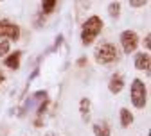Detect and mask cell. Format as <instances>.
Returning a JSON list of instances; mask_svg holds the SVG:
<instances>
[{
    "instance_id": "cell-20",
    "label": "cell",
    "mask_w": 151,
    "mask_h": 136,
    "mask_svg": "<svg viewBox=\"0 0 151 136\" xmlns=\"http://www.w3.org/2000/svg\"><path fill=\"white\" fill-rule=\"evenodd\" d=\"M36 75H38V68H34V72L31 73V77H29V83H31V81L34 79V77H36Z\"/></svg>"
},
{
    "instance_id": "cell-14",
    "label": "cell",
    "mask_w": 151,
    "mask_h": 136,
    "mask_svg": "<svg viewBox=\"0 0 151 136\" xmlns=\"http://www.w3.org/2000/svg\"><path fill=\"white\" fill-rule=\"evenodd\" d=\"M9 48H11L9 41H0V57H6L9 54Z\"/></svg>"
},
{
    "instance_id": "cell-23",
    "label": "cell",
    "mask_w": 151,
    "mask_h": 136,
    "mask_svg": "<svg viewBox=\"0 0 151 136\" xmlns=\"http://www.w3.org/2000/svg\"><path fill=\"white\" fill-rule=\"evenodd\" d=\"M0 2H2V0H0Z\"/></svg>"
},
{
    "instance_id": "cell-7",
    "label": "cell",
    "mask_w": 151,
    "mask_h": 136,
    "mask_svg": "<svg viewBox=\"0 0 151 136\" xmlns=\"http://www.w3.org/2000/svg\"><path fill=\"white\" fill-rule=\"evenodd\" d=\"M149 66H151V56H149V52L135 54V68H137V70H146V72H149Z\"/></svg>"
},
{
    "instance_id": "cell-19",
    "label": "cell",
    "mask_w": 151,
    "mask_h": 136,
    "mask_svg": "<svg viewBox=\"0 0 151 136\" xmlns=\"http://www.w3.org/2000/svg\"><path fill=\"white\" fill-rule=\"evenodd\" d=\"M78 65H79V66H85V65H86V57H81V59H78Z\"/></svg>"
},
{
    "instance_id": "cell-9",
    "label": "cell",
    "mask_w": 151,
    "mask_h": 136,
    "mask_svg": "<svg viewBox=\"0 0 151 136\" xmlns=\"http://www.w3.org/2000/svg\"><path fill=\"white\" fill-rule=\"evenodd\" d=\"M92 131H93V134L96 136H111V129H110V125H108V122H96L93 124V127H92Z\"/></svg>"
},
{
    "instance_id": "cell-2",
    "label": "cell",
    "mask_w": 151,
    "mask_h": 136,
    "mask_svg": "<svg viewBox=\"0 0 151 136\" xmlns=\"http://www.w3.org/2000/svg\"><path fill=\"white\" fill-rule=\"evenodd\" d=\"M93 57L99 65H110L119 59V50L113 43H101L93 52Z\"/></svg>"
},
{
    "instance_id": "cell-13",
    "label": "cell",
    "mask_w": 151,
    "mask_h": 136,
    "mask_svg": "<svg viewBox=\"0 0 151 136\" xmlns=\"http://www.w3.org/2000/svg\"><path fill=\"white\" fill-rule=\"evenodd\" d=\"M108 14L111 16V18H119L121 16V2H111L110 6H108Z\"/></svg>"
},
{
    "instance_id": "cell-16",
    "label": "cell",
    "mask_w": 151,
    "mask_h": 136,
    "mask_svg": "<svg viewBox=\"0 0 151 136\" xmlns=\"http://www.w3.org/2000/svg\"><path fill=\"white\" fill-rule=\"evenodd\" d=\"M128 4L131 7H144L147 4V0H128Z\"/></svg>"
},
{
    "instance_id": "cell-22",
    "label": "cell",
    "mask_w": 151,
    "mask_h": 136,
    "mask_svg": "<svg viewBox=\"0 0 151 136\" xmlns=\"http://www.w3.org/2000/svg\"><path fill=\"white\" fill-rule=\"evenodd\" d=\"M45 136H56V134H54V132H47Z\"/></svg>"
},
{
    "instance_id": "cell-18",
    "label": "cell",
    "mask_w": 151,
    "mask_h": 136,
    "mask_svg": "<svg viewBox=\"0 0 151 136\" xmlns=\"http://www.w3.org/2000/svg\"><path fill=\"white\" fill-rule=\"evenodd\" d=\"M34 127H42V116H38L34 120Z\"/></svg>"
},
{
    "instance_id": "cell-10",
    "label": "cell",
    "mask_w": 151,
    "mask_h": 136,
    "mask_svg": "<svg viewBox=\"0 0 151 136\" xmlns=\"http://www.w3.org/2000/svg\"><path fill=\"white\" fill-rule=\"evenodd\" d=\"M90 109H92V102H90V99H81L79 100V115H81V118H83V122H88V118H90Z\"/></svg>"
},
{
    "instance_id": "cell-12",
    "label": "cell",
    "mask_w": 151,
    "mask_h": 136,
    "mask_svg": "<svg viewBox=\"0 0 151 136\" xmlns=\"http://www.w3.org/2000/svg\"><path fill=\"white\" fill-rule=\"evenodd\" d=\"M56 4H58V0H42V13L50 14L56 9Z\"/></svg>"
},
{
    "instance_id": "cell-15",
    "label": "cell",
    "mask_w": 151,
    "mask_h": 136,
    "mask_svg": "<svg viewBox=\"0 0 151 136\" xmlns=\"http://www.w3.org/2000/svg\"><path fill=\"white\" fill-rule=\"evenodd\" d=\"M47 108H49V99H43L42 102H40V106H38V116H43L45 115V111H47Z\"/></svg>"
},
{
    "instance_id": "cell-1",
    "label": "cell",
    "mask_w": 151,
    "mask_h": 136,
    "mask_svg": "<svg viewBox=\"0 0 151 136\" xmlns=\"http://www.w3.org/2000/svg\"><path fill=\"white\" fill-rule=\"evenodd\" d=\"M103 25H104V23H103V20H101L97 14L86 18L85 23H83V29H81V43H83L85 47L92 45L93 41L97 40V36L101 34Z\"/></svg>"
},
{
    "instance_id": "cell-17",
    "label": "cell",
    "mask_w": 151,
    "mask_h": 136,
    "mask_svg": "<svg viewBox=\"0 0 151 136\" xmlns=\"http://www.w3.org/2000/svg\"><path fill=\"white\" fill-rule=\"evenodd\" d=\"M151 36L149 34H146V38H144V47H146V52H149V48H151Z\"/></svg>"
},
{
    "instance_id": "cell-11",
    "label": "cell",
    "mask_w": 151,
    "mask_h": 136,
    "mask_svg": "<svg viewBox=\"0 0 151 136\" xmlns=\"http://www.w3.org/2000/svg\"><path fill=\"white\" fill-rule=\"evenodd\" d=\"M119 115H121V125H122L124 129H126V127H129L131 124H133V113H131L128 108H121Z\"/></svg>"
},
{
    "instance_id": "cell-8",
    "label": "cell",
    "mask_w": 151,
    "mask_h": 136,
    "mask_svg": "<svg viewBox=\"0 0 151 136\" xmlns=\"http://www.w3.org/2000/svg\"><path fill=\"white\" fill-rule=\"evenodd\" d=\"M20 59H22V52L20 50H14L13 54H9V56L4 57V65L7 68H11V70H18V68H20Z\"/></svg>"
},
{
    "instance_id": "cell-21",
    "label": "cell",
    "mask_w": 151,
    "mask_h": 136,
    "mask_svg": "<svg viewBox=\"0 0 151 136\" xmlns=\"http://www.w3.org/2000/svg\"><path fill=\"white\" fill-rule=\"evenodd\" d=\"M4 79H6V77H4V73H0V84L4 83Z\"/></svg>"
},
{
    "instance_id": "cell-4",
    "label": "cell",
    "mask_w": 151,
    "mask_h": 136,
    "mask_svg": "<svg viewBox=\"0 0 151 136\" xmlns=\"http://www.w3.org/2000/svg\"><path fill=\"white\" fill-rule=\"evenodd\" d=\"M119 40H121L124 54H133L137 50V47H139V36H137L135 31H124V32H121Z\"/></svg>"
},
{
    "instance_id": "cell-5",
    "label": "cell",
    "mask_w": 151,
    "mask_h": 136,
    "mask_svg": "<svg viewBox=\"0 0 151 136\" xmlns=\"http://www.w3.org/2000/svg\"><path fill=\"white\" fill-rule=\"evenodd\" d=\"M0 38H7L11 41H18L20 40V27L4 18V20H0Z\"/></svg>"
},
{
    "instance_id": "cell-3",
    "label": "cell",
    "mask_w": 151,
    "mask_h": 136,
    "mask_svg": "<svg viewBox=\"0 0 151 136\" xmlns=\"http://www.w3.org/2000/svg\"><path fill=\"white\" fill-rule=\"evenodd\" d=\"M131 104L137 109H144L147 104V88L142 79H133L131 83Z\"/></svg>"
},
{
    "instance_id": "cell-6",
    "label": "cell",
    "mask_w": 151,
    "mask_h": 136,
    "mask_svg": "<svg viewBox=\"0 0 151 136\" xmlns=\"http://www.w3.org/2000/svg\"><path fill=\"white\" fill-rule=\"evenodd\" d=\"M122 88H124V77H122L121 73H113V75L110 77V83H108V90H110V93L117 95V93L122 91Z\"/></svg>"
}]
</instances>
